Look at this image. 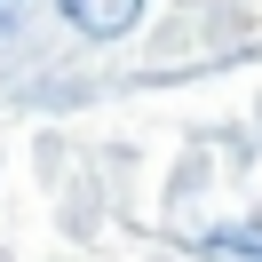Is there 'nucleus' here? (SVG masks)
Returning a JSON list of instances; mask_svg holds the SVG:
<instances>
[{
  "mask_svg": "<svg viewBox=\"0 0 262 262\" xmlns=\"http://www.w3.org/2000/svg\"><path fill=\"white\" fill-rule=\"evenodd\" d=\"M64 16L80 24L88 40H119V32H135V16H143V0H64Z\"/></svg>",
  "mask_w": 262,
  "mask_h": 262,
  "instance_id": "1",
  "label": "nucleus"
}]
</instances>
